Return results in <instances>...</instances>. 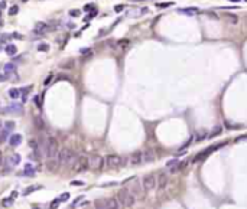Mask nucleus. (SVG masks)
<instances>
[{"instance_id":"f257e3e1","label":"nucleus","mask_w":247,"mask_h":209,"mask_svg":"<svg viewBox=\"0 0 247 209\" xmlns=\"http://www.w3.org/2000/svg\"><path fill=\"white\" fill-rule=\"evenodd\" d=\"M116 199L119 200L120 206H124V208H130V206H133L134 203H136V196L129 190V188H124V189H120L119 192H117V198Z\"/></svg>"},{"instance_id":"f03ea898","label":"nucleus","mask_w":247,"mask_h":209,"mask_svg":"<svg viewBox=\"0 0 247 209\" xmlns=\"http://www.w3.org/2000/svg\"><path fill=\"white\" fill-rule=\"evenodd\" d=\"M59 153V143L55 137L49 136L46 140V144H45V154H46L48 159H54V157L58 156Z\"/></svg>"},{"instance_id":"7ed1b4c3","label":"nucleus","mask_w":247,"mask_h":209,"mask_svg":"<svg viewBox=\"0 0 247 209\" xmlns=\"http://www.w3.org/2000/svg\"><path fill=\"white\" fill-rule=\"evenodd\" d=\"M75 153L72 152L71 149L68 147H64L59 150L58 153V160H59V164H65V163H74L75 162Z\"/></svg>"},{"instance_id":"20e7f679","label":"nucleus","mask_w":247,"mask_h":209,"mask_svg":"<svg viewBox=\"0 0 247 209\" xmlns=\"http://www.w3.org/2000/svg\"><path fill=\"white\" fill-rule=\"evenodd\" d=\"M88 169V159L86 156H80L75 159V162L72 163V170L80 173V172H86Z\"/></svg>"},{"instance_id":"39448f33","label":"nucleus","mask_w":247,"mask_h":209,"mask_svg":"<svg viewBox=\"0 0 247 209\" xmlns=\"http://www.w3.org/2000/svg\"><path fill=\"white\" fill-rule=\"evenodd\" d=\"M142 188L146 192H150L156 188V176L155 175H146L142 179Z\"/></svg>"},{"instance_id":"423d86ee","label":"nucleus","mask_w":247,"mask_h":209,"mask_svg":"<svg viewBox=\"0 0 247 209\" xmlns=\"http://www.w3.org/2000/svg\"><path fill=\"white\" fill-rule=\"evenodd\" d=\"M104 164V159L100 156V154H93V156L88 159V167L90 169H94V170H100Z\"/></svg>"},{"instance_id":"0eeeda50","label":"nucleus","mask_w":247,"mask_h":209,"mask_svg":"<svg viewBox=\"0 0 247 209\" xmlns=\"http://www.w3.org/2000/svg\"><path fill=\"white\" fill-rule=\"evenodd\" d=\"M106 163H107V166H109V167L114 169V167L122 166L123 159H122L119 154H109V156H107V159H106Z\"/></svg>"},{"instance_id":"6e6552de","label":"nucleus","mask_w":247,"mask_h":209,"mask_svg":"<svg viewBox=\"0 0 247 209\" xmlns=\"http://www.w3.org/2000/svg\"><path fill=\"white\" fill-rule=\"evenodd\" d=\"M129 163H130V166H139L140 163H143V153L142 152L133 153L130 156V159H129Z\"/></svg>"},{"instance_id":"1a4fd4ad","label":"nucleus","mask_w":247,"mask_h":209,"mask_svg":"<svg viewBox=\"0 0 247 209\" xmlns=\"http://www.w3.org/2000/svg\"><path fill=\"white\" fill-rule=\"evenodd\" d=\"M156 185H157V189L159 190H163L166 188L168 185V176L165 173H161V175L156 177Z\"/></svg>"},{"instance_id":"9d476101","label":"nucleus","mask_w":247,"mask_h":209,"mask_svg":"<svg viewBox=\"0 0 247 209\" xmlns=\"http://www.w3.org/2000/svg\"><path fill=\"white\" fill-rule=\"evenodd\" d=\"M34 30L36 35H42V33H46L48 30H49V26H48L45 22H38V23L35 25Z\"/></svg>"},{"instance_id":"9b49d317","label":"nucleus","mask_w":247,"mask_h":209,"mask_svg":"<svg viewBox=\"0 0 247 209\" xmlns=\"http://www.w3.org/2000/svg\"><path fill=\"white\" fill-rule=\"evenodd\" d=\"M106 209H120V203L116 198L106 199Z\"/></svg>"},{"instance_id":"f8f14e48","label":"nucleus","mask_w":247,"mask_h":209,"mask_svg":"<svg viewBox=\"0 0 247 209\" xmlns=\"http://www.w3.org/2000/svg\"><path fill=\"white\" fill-rule=\"evenodd\" d=\"M3 113H13V114H20L22 113V107H20L19 104H12L9 105V107H6L5 110H3Z\"/></svg>"},{"instance_id":"ddd939ff","label":"nucleus","mask_w":247,"mask_h":209,"mask_svg":"<svg viewBox=\"0 0 247 209\" xmlns=\"http://www.w3.org/2000/svg\"><path fill=\"white\" fill-rule=\"evenodd\" d=\"M20 143H22V136L20 134H12L9 138V144L12 147H18Z\"/></svg>"},{"instance_id":"4468645a","label":"nucleus","mask_w":247,"mask_h":209,"mask_svg":"<svg viewBox=\"0 0 247 209\" xmlns=\"http://www.w3.org/2000/svg\"><path fill=\"white\" fill-rule=\"evenodd\" d=\"M224 17L227 19L228 23H231V25H237L238 23V16L237 14H234V13H231V12H224Z\"/></svg>"},{"instance_id":"2eb2a0df","label":"nucleus","mask_w":247,"mask_h":209,"mask_svg":"<svg viewBox=\"0 0 247 209\" xmlns=\"http://www.w3.org/2000/svg\"><path fill=\"white\" fill-rule=\"evenodd\" d=\"M152 160H155V150L149 149L143 153V162H152Z\"/></svg>"},{"instance_id":"dca6fc26","label":"nucleus","mask_w":247,"mask_h":209,"mask_svg":"<svg viewBox=\"0 0 247 209\" xmlns=\"http://www.w3.org/2000/svg\"><path fill=\"white\" fill-rule=\"evenodd\" d=\"M16 52H18V48H16V45H13V43H10V45H7L6 46V53L7 55H16Z\"/></svg>"},{"instance_id":"f3484780","label":"nucleus","mask_w":247,"mask_h":209,"mask_svg":"<svg viewBox=\"0 0 247 209\" xmlns=\"http://www.w3.org/2000/svg\"><path fill=\"white\" fill-rule=\"evenodd\" d=\"M94 209H106V199L94 200Z\"/></svg>"},{"instance_id":"a211bd4d","label":"nucleus","mask_w":247,"mask_h":209,"mask_svg":"<svg viewBox=\"0 0 247 209\" xmlns=\"http://www.w3.org/2000/svg\"><path fill=\"white\" fill-rule=\"evenodd\" d=\"M23 175H26V176H34L35 175V169L32 167V164H26V166H25Z\"/></svg>"},{"instance_id":"6ab92c4d","label":"nucleus","mask_w":247,"mask_h":209,"mask_svg":"<svg viewBox=\"0 0 247 209\" xmlns=\"http://www.w3.org/2000/svg\"><path fill=\"white\" fill-rule=\"evenodd\" d=\"M61 68H64V69H71V68H74V59H70V61L62 62Z\"/></svg>"},{"instance_id":"aec40b11","label":"nucleus","mask_w":247,"mask_h":209,"mask_svg":"<svg viewBox=\"0 0 247 209\" xmlns=\"http://www.w3.org/2000/svg\"><path fill=\"white\" fill-rule=\"evenodd\" d=\"M19 95H20V91L16 90V88H12V90L9 91V97H10V98H13V100L19 98Z\"/></svg>"},{"instance_id":"412c9836","label":"nucleus","mask_w":247,"mask_h":209,"mask_svg":"<svg viewBox=\"0 0 247 209\" xmlns=\"http://www.w3.org/2000/svg\"><path fill=\"white\" fill-rule=\"evenodd\" d=\"M34 123H35V126H36L39 130H42V128H43V120L41 118V117H35V118H34Z\"/></svg>"},{"instance_id":"4be33fe9","label":"nucleus","mask_w":247,"mask_h":209,"mask_svg":"<svg viewBox=\"0 0 247 209\" xmlns=\"http://www.w3.org/2000/svg\"><path fill=\"white\" fill-rule=\"evenodd\" d=\"M14 69H16V67H14L13 64H6L5 65V72L6 74H10V72H13Z\"/></svg>"},{"instance_id":"5701e85b","label":"nucleus","mask_w":247,"mask_h":209,"mask_svg":"<svg viewBox=\"0 0 247 209\" xmlns=\"http://www.w3.org/2000/svg\"><path fill=\"white\" fill-rule=\"evenodd\" d=\"M59 203H61V199H59V198L54 199V200H52V203L49 205V209H57L58 206H59Z\"/></svg>"},{"instance_id":"b1692460","label":"nucleus","mask_w":247,"mask_h":209,"mask_svg":"<svg viewBox=\"0 0 247 209\" xmlns=\"http://www.w3.org/2000/svg\"><path fill=\"white\" fill-rule=\"evenodd\" d=\"M19 162H20V156H19V154H13V156L10 157V163H12V164H18Z\"/></svg>"},{"instance_id":"393cba45","label":"nucleus","mask_w":247,"mask_h":209,"mask_svg":"<svg viewBox=\"0 0 247 209\" xmlns=\"http://www.w3.org/2000/svg\"><path fill=\"white\" fill-rule=\"evenodd\" d=\"M7 134H9V131H7V130L5 128V130H3V131L0 133V143H3V141H5L6 137H7Z\"/></svg>"},{"instance_id":"a878e982","label":"nucleus","mask_w":247,"mask_h":209,"mask_svg":"<svg viewBox=\"0 0 247 209\" xmlns=\"http://www.w3.org/2000/svg\"><path fill=\"white\" fill-rule=\"evenodd\" d=\"M18 12H19V7L18 6H12L9 10V14L10 16H14V14H18Z\"/></svg>"},{"instance_id":"bb28decb","label":"nucleus","mask_w":247,"mask_h":209,"mask_svg":"<svg viewBox=\"0 0 247 209\" xmlns=\"http://www.w3.org/2000/svg\"><path fill=\"white\" fill-rule=\"evenodd\" d=\"M49 49V46H48L46 43H41L38 46V51H41V52H45V51H48Z\"/></svg>"},{"instance_id":"cd10ccee","label":"nucleus","mask_w":247,"mask_h":209,"mask_svg":"<svg viewBox=\"0 0 247 209\" xmlns=\"http://www.w3.org/2000/svg\"><path fill=\"white\" fill-rule=\"evenodd\" d=\"M13 128H14V123H13V121H7V123H6V130H7V131L13 130Z\"/></svg>"},{"instance_id":"c85d7f7f","label":"nucleus","mask_w":247,"mask_h":209,"mask_svg":"<svg viewBox=\"0 0 247 209\" xmlns=\"http://www.w3.org/2000/svg\"><path fill=\"white\" fill-rule=\"evenodd\" d=\"M38 188H35V186H30V188H28V190H25L23 192V196H26V195H29V193H32L34 190H36Z\"/></svg>"},{"instance_id":"c756f323","label":"nucleus","mask_w":247,"mask_h":209,"mask_svg":"<svg viewBox=\"0 0 247 209\" xmlns=\"http://www.w3.org/2000/svg\"><path fill=\"white\" fill-rule=\"evenodd\" d=\"M80 13H81V10H78V9H75V10H70V16H80Z\"/></svg>"},{"instance_id":"7c9ffc66","label":"nucleus","mask_w":247,"mask_h":209,"mask_svg":"<svg viewBox=\"0 0 247 209\" xmlns=\"http://www.w3.org/2000/svg\"><path fill=\"white\" fill-rule=\"evenodd\" d=\"M172 5H173V3H172V2H168V3H157V7H169V6H172Z\"/></svg>"},{"instance_id":"2f4dec72","label":"nucleus","mask_w":247,"mask_h":209,"mask_svg":"<svg viewBox=\"0 0 247 209\" xmlns=\"http://www.w3.org/2000/svg\"><path fill=\"white\" fill-rule=\"evenodd\" d=\"M52 78H54L52 75H49V76H48L46 79L43 81V85H49V84H51V81H52Z\"/></svg>"},{"instance_id":"473e14b6","label":"nucleus","mask_w":247,"mask_h":209,"mask_svg":"<svg viewBox=\"0 0 247 209\" xmlns=\"http://www.w3.org/2000/svg\"><path fill=\"white\" fill-rule=\"evenodd\" d=\"M123 7H124L123 5H117V6H114V12H117V13H119V12H122V10H123Z\"/></svg>"},{"instance_id":"72a5a7b5","label":"nucleus","mask_w":247,"mask_h":209,"mask_svg":"<svg viewBox=\"0 0 247 209\" xmlns=\"http://www.w3.org/2000/svg\"><path fill=\"white\" fill-rule=\"evenodd\" d=\"M7 39H9V36H7V35H2V33H0V43H3L5 41H7Z\"/></svg>"},{"instance_id":"f704fd0d","label":"nucleus","mask_w":247,"mask_h":209,"mask_svg":"<svg viewBox=\"0 0 247 209\" xmlns=\"http://www.w3.org/2000/svg\"><path fill=\"white\" fill-rule=\"evenodd\" d=\"M205 137H207V133L202 131V133H200L198 136H197V140H201V138H205Z\"/></svg>"},{"instance_id":"c9c22d12","label":"nucleus","mask_w":247,"mask_h":209,"mask_svg":"<svg viewBox=\"0 0 247 209\" xmlns=\"http://www.w3.org/2000/svg\"><path fill=\"white\" fill-rule=\"evenodd\" d=\"M59 199H61V202L62 200H65V199H70V193H62Z\"/></svg>"},{"instance_id":"e433bc0d","label":"nucleus","mask_w":247,"mask_h":209,"mask_svg":"<svg viewBox=\"0 0 247 209\" xmlns=\"http://www.w3.org/2000/svg\"><path fill=\"white\" fill-rule=\"evenodd\" d=\"M34 103H36V105H38L39 108H41V100H39V97H38V95H36V97L34 98Z\"/></svg>"},{"instance_id":"4c0bfd02","label":"nucleus","mask_w":247,"mask_h":209,"mask_svg":"<svg viewBox=\"0 0 247 209\" xmlns=\"http://www.w3.org/2000/svg\"><path fill=\"white\" fill-rule=\"evenodd\" d=\"M91 9H94V6H93V5H86V7H84V10H86V12H90Z\"/></svg>"},{"instance_id":"58836bf2","label":"nucleus","mask_w":247,"mask_h":209,"mask_svg":"<svg viewBox=\"0 0 247 209\" xmlns=\"http://www.w3.org/2000/svg\"><path fill=\"white\" fill-rule=\"evenodd\" d=\"M29 144H30V147H35V149L38 147V144H36V141H35V140H30V141H29Z\"/></svg>"},{"instance_id":"ea45409f","label":"nucleus","mask_w":247,"mask_h":209,"mask_svg":"<svg viewBox=\"0 0 247 209\" xmlns=\"http://www.w3.org/2000/svg\"><path fill=\"white\" fill-rule=\"evenodd\" d=\"M6 200H7V202H5V203H3L5 206H9L10 203H13V199H6Z\"/></svg>"},{"instance_id":"a19ab883","label":"nucleus","mask_w":247,"mask_h":209,"mask_svg":"<svg viewBox=\"0 0 247 209\" xmlns=\"http://www.w3.org/2000/svg\"><path fill=\"white\" fill-rule=\"evenodd\" d=\"M72 185H77V186H82V185H84V183H82V182H80V180H75V182H72Z\"/></svg>"},{"instance_id":"79ce46f5","label":"nucleus","mask_w":247,"mask_h":209,"mask_svg":"<svg viewBox=\"0 0 247 209\" xmlns=\"http://www.w3.org/2000/svg\"><path fill=\"white\" fill-rule=\"evenodd\" d=\"M7 79V75H0V82H3Z\"/></svg>"},{"instance_id":"37998d69","label":"nucleus","mask_w":247,"mask_h":209,"mask_svg":"<svg viewBox=\"0 0 247 209\" xmlns=\"http://www.w3.org/2000/svg\"><path fill=\"white\" fill-rule=\"evenodd\" d=\"M120 45H122V46H126V45H127V43H129V41H120Z\"/></svg>"},{"instance_id":"c03bdc74","label":"nucleus","mask_w":247,"mask_h":209,"mask_svg":"<svg viewBox=\"0 0 247 209\" xmlns=\"http://www.w3.org/2000/svg\"><path fill=\"white\" fill-rule=\"evenodd\" d=\"M80 200H82V196H80V198H77V200H74V205H77Z\"/></svg>"},{"instance_id":"a18cd8bd","label":"nucleus","mask_w":247,"mask_h":209,"mask_svg":"<svg viewBox=\"0 0 247 209\" xmlns=\"http://www.w3.org/2000/svg\"><path fill=\"white\" fill-rule=\"evenodd\" d=\"M2 126H3V123H2V121H0V130H2Z\"/></svg>"},{"instance_id":"49530a36","label":"nucleus","mask_w":247,"mask_h":209,"mask_svg":"<svg viewBox=\"0 0 247 209\" xmlns=\"http://www.w3.org/2000/svg\"><path fill=\"white\" fill-rule=\"evenodd\" d=\"M230 2H240V0H230Z\"/></svg>"},{"instance_id":"de8ad7c7","label":"nucleus","mask_w":247,"mask_h":209,"mask_svg":"<svg viewBox=\"0 0 247 209\" xmlns=\"http://www.w3.org/2000/svg\"><path fill=\"white\" fill-rule=\"evenodd\" d=\"M0 163H2V154H0Z\"/></svg>"},{"instance_id":"09e8293b","label":"nucleus","mask_w":247,"mask_h":209,"mask_svg":"<svg viewBox=\"0 0 247 209\" xmlns=\"http://www.w3.org/2000/svg\"><path fill=\"white\" fill-rule=\"evenodd\" d=\"M0 111H2V107H0Z\"/></svg>"},{"instance_id":"8fccbe9b","label":"nucleus","mask_w":247,"mask_h":209,"mask_svg":"<svg viewBox=\"0 0 247 209\" xmlns=\"http://www.w3.org/2000/svg\"><path fill=\"white\" fill-rule=\"evenodd\" d=\"M244 2H247V0H244Z\"/></svg>"},{"instance_id":"3c124183","label":"nucleus","mask_w":247,"mask_h":209,"mask_svg":"<svg viewBox=\"0 0 247 209\" xmlns=\"http://www.w3.org/2000/svg\"><path fill=\"white\" fill-rule=\"evenodd\" d=\"M23 2H26V0H23Z\"/></svg>"},{"instance_id":"603ef678","label":"nucleus","mask_w":247,"mask_h":209,"mask_svg":"<svg viewBox=\"0 0 247 209\" xmlns=\"http://www.w3.org/2000/svg\"><path fill=\"white\" fill-rule=\"evenodd\" d=\"M0 14H2V12H0Z\"/></svg>"}]
</instances>
